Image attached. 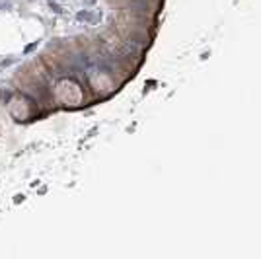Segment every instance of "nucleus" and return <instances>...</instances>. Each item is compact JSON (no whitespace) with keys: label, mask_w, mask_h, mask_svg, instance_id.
I'll use <instances>...</instances> for the list:
<instances>
[{"label":"nucleus","mask_w":261,"mask_h":259,"mask_svg":"<svg viewBox=\"0 0 261 259\" xmlns=\"http://www.w3.org/2000/svg\"><path fill=\"white\" fill-rule=\"evenodd\" d=\"M57 97H59L63 103H66V105H76L78 101H80V97H82V94H80V88H78L74 82L65 80V82H61V84L57 86Z\"/></svg>","instance_id":"obj_1"},{"label":"nucleus","mask_w":261,"mask_h":259,"mask_svg":"<svg viewBox=\"0 0 261 259\" xmlns=\"http://www.w3.org/2000/svg\"><path fill=\"white\" fill-rule=\"evenodd\" d=\"M10 111L14 113V117H18V119H25V117H27V113H29L27 103H25L23 99H18V97H14V99H12Z\"/></svg>","instance_id":"obj_2"},{"label":"nucleus","mask_w":261,"mask_h":259,"mask_svg":"<svg viewBox=\"0 0 261 259\" xmlns=\"http://www.w3.org/2000/svg\"><path fill=\"white\" fill-rule=\"evenodd\" d=\"M8 125V115H6V109L0 107V129Z\"/></svg>","instance_id":"obj_3"}]
</instances>
